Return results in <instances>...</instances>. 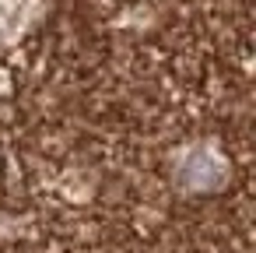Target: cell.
Wrapping results in <instances>:
<instances>
[{"label":"cell","mask_w":256,"mask_h":253,"mask_svg":"<svg viewBox=\"0 0 256 253\" xmlns=\"http://www.w3.org/2000/svg\"><path fill=\"white\" fill-rule=\"evenodd\" d=\"M32 11H36V0H0V46H8L14 36H22Z\"/></svg>","instance_id":"1"}]
</instances>
